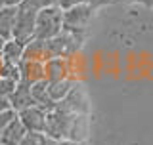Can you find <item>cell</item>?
I'll use <instances>...</instances> for the list:
<instances>
[{
  "mask_svg": "<svg viewBox=\"0 0 153 145\" xmlns=\"http://www.w3.org/2000/svg\"><path fill=\"white\" fill-rule=\"evenodd\" d=\"M46 115L48 111L42 109L40 105H31L17 113V118L25 126L27 132H44L46 128Z\"/></svg>",
  "mask_w": 153,
  "mask_h": 145,
  "instance_id": "cell-7",
  "label": "cell"
},
{
  "mask_svg": "<svg viewBox=\"0 0 153 145\" xmlns=\"http://www.w3.org/2000/svg\"><path fill=\"white\" fill-rule=\"evenodd\" d=\"M19 6L23 8H29V10H35V12H38V10L42 8H48V6H54V0H23Z\"/></svg>",
  "mask_w": 153,
  "mask_h": 145,
  "instance_id": "cell-20",
  "label": "cell"
},
{
  "mask_svg": "<svg viewBox=\"0 0 153 145\" xmlns=\"http://www.w3.org/2000/svg\"><path fill=\"white\" fill-rule=\"evenodd\" d=\"M63 31V10L54 6L42 8L36 12V23H35V38L50 40Z\"/></svg>",
  "mask_w": 153,
  "mask_h": 145,
  "instance_id": "cell-3",
  "label": "cell"
},
{
  "mask_svg": "<svg viewBox=\"0 0 153 145\" xmlns=\"http://www.w3.org/2000/svg\"><path fill=\"white\" fill-rule=\"evenodd\" d=\"M96 12L94 6L90 4H80V6L63 10V29L67 31H86V25L92 19Z\"/></svg>",
  "mask_w": 153,
  "mask_h": 145,
  "instance_id": "cell-6",
  "label": "cell"
},
{
  "mask_svg": "<svg viewBox=\"0 0 153 145\" xmlns=\"http://www.w3.org/2000/svg\"><path fill=\"white\" fill-rule=\"evenodd\" d=\"M90 132V118L88 115H75L65 113L59 109H52L46 115V128L44 134L54 138L56 141H76L84 143Z\"/></svg>",
  "mask_w": 153,
  "mask_h": 145,
  "instance_id": "cell-1",
  "label": "cell"
},
{
  "mask_svg": "<svg viewBox=\"0 0 153 145\" xmlns=\"http://www.w3.org/2000/svg\"><path fill=\"white\" fill-rule=\"evenodd\" d=\"M4 42H6V40H4V38H2V36H0V50H2V46H4Z\"/></svg>",
  "mask_w": 153,
  "mask_h": 145,
  "instance_id": "cell-28",
  "label": "cell"
},
{
  "mask_svg": "<svg viewBox=\"0 0 153 145\" xmlns=\"http://www.w3.org/2000/svg\"><path fill=\"white\" fill-rule=\"evenodd\" d=\"M23 59L42 61V63H44L46 59H50V54H48V48H46V40L31 38L25 44V50H23Z\"/></svg>",
  "mask_w": 153,
  "mask_h": 145,
  "instance_id": "cell-12",
  "label": "cell"
},
{
  "mask_svg": "<svg viewBox=\"0 0 153 145\" xmlns=\"http://www.w3.org/2000/svg\"><path fill=\"white\" fill-rule=\"evenodd\" d=\"M63 78H71L69 72V61L63 57H50L44 61V80L57 82Z\"/></svg>",
  "mask_w": 153,
  "mask_h": 145,
  "instance_id": "cell-8",
  "label": "cell"
},
{
  "mask_svg": "<svg viewBox=\"0 0 153 145\" xmlns=\"http://www.w3.org/2000/svg\"><path fill=\"white\" fill-rule=\"evenodd\" d=\"M17 65H19V82L35 84L38 80H44V63L42 61L21 59Z\"/></svg>",
  "mask_w": 153,
  "mask_h": 145,
  "instance_id": "cell-9",
  "label": "cell"
},
{
  "mask_svg": "<svg viewBox=\"0 0 153 145\" xmlns=\"http://www.w3.org/2000/svg\"><path fill=\"white\" fill-rule=\"evenodd\" d=\"M25 134H27L25 126H23L21 120L16 117L6 128H4V132L0 134V145H19L21 139L25 138Z\"/></svg>",
  "mask_w": 153,
  "mask_h": 145,
  "instance_id": "cell-11",
  "label": "cell"
},
{
  "mask_svg": "<svg viewBox=\"0 0 153 145\" xmlns=\"http://www.w3.org/2000/svg\"><path fill=\"white\" fill-rule=\"evenodd\" d=\"M0 76H2V78H10V80L19 82V65L2 59V65H0Z\"/></svg>",
  "mask_w": 153,
  "mask_h": 145,
  "instance_id": "cell-19",
  "label": "cell"
},
{
  "mask_svg": "<svg viewBox=\"0 0 153 145\" xmlns=\"http://www.w3.org/2000/svg\"><path fill=\"white\" fill-rule=\"evenodd\" d=\"M73 78H63V80H57V82H48V95H50V99L57 103V101H61L65 98L67 94L71 92V88L75 86Z\"/></svg>",
  "mask_w": 153,
  "mask_h": 145,
  "instance_id": "cell-16",
  "label": "cell"
},
{
  "mask_svg": "<svg viewBox=\"0 0 153 145\" xmlns=\"http://www.w3.org/2000/svg\"><path fill=\"white\" fill-rule=\"evenodd\" d=\"M0 65H2V52H0Z\"/></svg>",
  "mask_w": 153,
  "mask_h": 145,
  "instance_id": "cell-29",
  "label": "cell"
},
{
  "mask_svg": "<svg viewBox=\"0 0 153 145\" xmlns=\"http://www.w3.org/2000/svg\"><path fill=\"white\" fill-rule=\"evenodd\" d=\"M17 82L16 80H10V78H2L0 76V98H10L16 90Z\"/></svg>",
  "mask_w": 153,
  "mask_h": 145,
  "instance_id": "cell-21",
  "label": "cell"
},
{
  "mask_svg": "<svg viewBox=\"0 0 153 145\" xmlns=\"http://www.w3.org/2000/svg\"><path fill=\"white\" fill-rule=\"evenodd\" d=\"M140 2L143 6H147V8H153V0H140Z\"/></svg>",
  "mask_w": 153,
  "mask_h": 145,
  "instance_id": "cell-27",
  "label": "cell"
},
{
  "mask_svg": "<svg viewBox=\"0 0 153 145\" xmlns=\"http://www.w3.org/2000/svg\"><path fill=\"white\" fill-rule=\"evenodd\" d=\"M17 17V6H0V36L10 40Z\"/></svg>",
  "mask_w": 153,
  "mask_h": 145,
  "instance_id": "cell-13",
  "label": "cell"
},
{
  "mask_svg": "<svg viewBox=\"0 0 153 145\" xmlns=\"http://www.w3.org/2000/svg\"><path fill=\"white\" fill-rule=\"evenodd\" d=\"M23 0H0V6H19Z\"/></svg>",
  "mask_w": 153,
  "mask_h": 145,
  "instance_id": "cell-24",
  "label": "cell"
},
{
  "mask_svg": "<svg viewBox=\"0 0 153 145\" xmlns=\"http://www.w3.org/2000/svg\"><path fill=\"white\" fill-rule=\"evenodd\" d=\"M57 141L44 132H27L19 145H56Z\"/></svg>",
  "mask_w": 153,
  "mask_h": 145,
  "instance_id": "cell-17",
  "label": "cell"
},
{
  "mask_svg": "<svg viewBox=\"0 0 153 145\" xmlns=\"http://www.w3.org/2000/svg\"><path fill=\"white\" fill-rule=\"evenodd\" d=\"M23 50H25V44L23 42L16 40V38H10V40L4 42L2 46V59L4 61H12V63H19L23 59Z\"/></svg>",
  "mask_w": 153,
  "mask_h": 145,
  "instance_id": "cell-15",
  "label": "cell"
},
{
  "mask_svg": "<svg viewBox=\"0 0 153 145\" xmlns=\"http://www.w3.org/2000/svg\"><path fill=\"white\" fill-rule=\"evenodd\" d=\"M8 99H10V107L16 111V113L27 109V107H31V105H35V99H33V94H31V84L17 82L13 94L10 95Z\"/></svg>",
  "mask_w": 153,
  "mask_h": 145,
  "instance_id": "cell-10",
  "label": "cell"
},
{
  "mask_svg": "<svg viewBox=\"0 0 153 145\" xmlns=\"http://www.w3.org/2000/svg\"><path fill=\"white\" fill-rule=\"evenodd\" d=\"M56 145H86V143H76V141H57Z\"/></svg>",
  "mask_w": 153,
  "mask_h": 145,
  "instance_id": "cell-26",
  "label": "cell"
},
{
  "mask_svg": "<svg viewBox=\"0 0 153 145\" xmlns=\"http://www.w3.org/2000/svg\"><path fill=\"white\" fill-rule=\"evenodd\" d=\"M54 4L61 10H69V8H75V6H80V4H90L98 10L100 6H105L109 4V0H54Z\"/></svg>",
  "mask_w": 153,
  "mask_h": 145,
  "instance_id": "cell-18",
  "label": "cell"
},
{
  "mask_svg": "<svg viewBox=\"0 0 153 145\" xmlns=\"http://www.w3.org/2000/svg\"><path fill=\"white\" fill-rule=\"evenodd\" d=\"M54 109L65 111V113H75V115H88L90 99H88V94H86V88L82 82H75L71 92L61 101H57L54 105Z\"/></svg>",
  "mask_w": 153,
  "mask_h": 145,
  "instance_id": "cell-4",
  "label": "cell"
},
{
  "mask_svg": "<svg viewBox=\"0 0 153 145\" xmlns=\"http://www.w3.org/2000/svg\"><path fill=\"white\" fill-rule=\"evenodd\" d=\"M16 117H17V113L13 109H8V111H2V113H0V134L4 132V128H6Z\"/></svg>",
  "mask_w": 153,
  "mask_h": 145,
  "instance_id": "cell-22",
  "label": "cell"
},
{
  "mask_svg": "<svg viewBox=\"0 0 153 145\" xmlns=\"http://www.w3.org/2000/svg\"><path fill=\"white\" fill-rule=\"evenodd\" d=\"M35 23H36V12L35 10L17 6V17H16L12 38L27 44L31 38H35Z\"/></svg>",
  "mask_w": 153,
  "mask_h": 145,
  "instance_id": "cell-5",
  "label": "cell"
},
{
  "mask_svg": "<svg viewBox=\"0 0 153 145\" xmlns=\"http://www.w3.org/2000/svg\"><path fill=\"white\" fill-rule=\"evenodd\" d=\"M86 38V31H63L57 36L46 40V48L50 57H63V59H69L71 55H75L76 52L80 50Z\"/></svg>",
  "mask_w": 153,
  "mask_h": 145,
  "instance_id": "cell-2",
  "label": "cell"
},
{
  "mask_svg": "<svg viewBox=\"0 0 153 145\" xmlns=\"http://www.w3.org/2000/svg\"><path fill=\"white\" fill-rule=\"evenodd\" d=\"M8 109H12L10 107V99L8 98H0V113H2V111H8Z\"/></svg>",
  "mask_w": 153,
  "mask_h": 145,
  "instance_id": "cell-23",
  "label": "cell"
},
{
  "mask_svg": "<svg viewBox=\"0 0 153 145\" xmlns=\"http://www.w3.org/2000/svg\"><path fill=\"white\" fill-rule=\"evenodd\" d=\"M31 94H33V99H35V105H40L46 111L54 109L56 103L48 95V80H38L35 84H31Z\"/></svg>",
  "mask_w": 153,
  "mask_h": 145,
  "instance_id": "cell-14",
  "label": "cell"
},
{
  "mask_svg": "<svg viewBox=\"0 0 153 145\" xmlns=\"http://www.w3.org/2000/svg\"><path fill=\"white\" fill-rule=\"evenodd\" d=\"M128 2H140V0H109V4H128Z\"/></svg>",
  "mask_w": 153,
  "mask_h": 145,
  "instance_id": "cell-25",
  "label": "cell"
}]
</instances>
